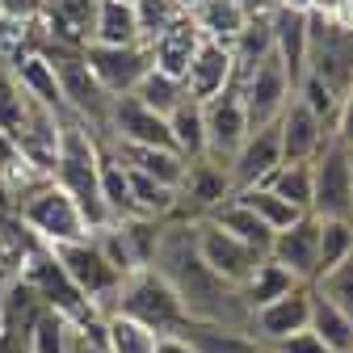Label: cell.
Returning a JSON list of instances; mask_svg holds the SVG:
<instances>
[{"instance_id": "6da1fadb", "label": "cell", "mask_w": 353, "mask_h": 353, "mask_svg": "<svg viewBox=\"0 0 353 353\" xmlns=\"http://www.w3.org/2000/svg\"><path fill=\"white\" fill-rule=\"evenodd\" d=\"M152 270L176 290L185 316L190 320H202V324H232V328H244L248 324V303L236 286L219 282L206 261L198 256V244H194V223L190 219H168L164 232H160V244H156V256H152Z\"/></svg>"}, {"instance_id": "7a4b0ae2", "label": "cell", "mask_w": 353, "mask_h": 353, "mask_svg": "<svg viewBox=\"0 0 353 353\" xmlns=\"http://www.w3.org/2000/svg\"><path fill=\"white\" fill-rule=\"evenodd\" d=\"M110 316H126V320L143 324L156 336H181L185 324H190L176 290L152 270V265H148V270H135L122 282V290H118V299L110 307Z\"/></svg>"}, {"instance_id": "3957f363", "label": "cell", "mask_w": 353, "mask_h": 353, "mask_svg": "<svg viewBox=\"0 0 353 353\" xmlns=\"http://www.w3.org/2000/svg\"><path fill=\"white\" fill-rule=\"evenodd\" d=\"M51 252H55V261H59V270L68 274V282L80 290V299L105 320L126 278L105 261V252L97 248V240H93V236H84V240H76V244H59V248H51Z\"/></svg>"}, {"instance_id": "277c9868", "label": "cell", "mask_w": 353, "mask_h": 353, "mask_svg": "<svg viewBox=\"0 0 353 353\" xmlns=\"http://www.w3.org/2000/svg\"><path fill=\"white\" fill-rule=\"evenodd\" d=\"M17 210H21V223L30 228V236H34V240H42L47 248L76 244V240H84V236H88L84 214L76 210V202H72L55 181L38 185L34 194H26Z\"/></svg>"}, {"instance_id": "5b68a950", "label": "cell", "mask_w": 353, "mask_h": 353, "mask_svg": "<svg viewBox=\"0 0 353 353\" xmlns=\"http://www.w3.org/2000/svg\"><path fill=\"white\" fill-rule=\"evenodd\" d=\"M312 214L353 223V152L341 148L332 135L312 160Z\"/></svg>"}, {"instance_id": "8992f818", "label": "cell", "mask_w": 353, "mask_h": 353, "mask_svg": "<svg viewBox=\"0 0 353 353\" xmlns=\"http://www.w3.org/2000/svg\"><path fill=\"white\" fill-rule=\"evenodd\" d=\"M232 84H236L240 101H244L248 130L278 122V114L286 110V101H290V93H294L290 80H286V72H282V63H278L274 55H265V59L252 63V68H236Z\"/></svg>"}, {"instance_id": "52a82bcc", "label": "cell", "mask_w": 353, "mask_h": 353, "mask_svg": "<svg viewBox=\"0 0 353 353\" xmlns=\"http://www.w3.org/2000/svg\"><path fill=\"white\" fill-rule=\"evenodd\" d=\"M194 244H198V256L206 261V270L219 278V282H228V286H244L252 278V270L265 261V252L248 248L244 240L228 236L223 228H214L210 219H194Z\"/></svg>"}, {"instance_id": "ba28073f", "label": "cell", "mask_w": 353, "mask_h": 353, "mask_svg": "<svg viewBox=\"0 0 353 353\" xmlns=\"http://www.w3.org/2000/svg\"><path fill=\"white\" fill-rule=\"evenodd\" d=\"M88 72L97 76V84L110 97H130L135 84L152 72V51L148 42H135V47H101V42H88L80 51Z\"/></svg>"}, {"instance_id": "9c48e42d", "label": "cell", "mask_w": 353, "mask_h": 353, "mask_svg": "<svg viewBox=\"0 0 353 353\" xmlns=\"http://www.w3.org/2000/svg\"><path fill=\"white\" fill-rule=\"evenodd\" d=\"M307 312H312V286H294L290 294L256 307L248 316V324H244V332L261 349H270V345H278V341H286L294 332H307Z\"/></svg>"}, {"instance_id": "30bf717a", "label": "cell", "mask_w": 353, "mask_h": 353, "mask_svg": "<svg viewBox=\"0 0 353 353\" xmlns=\"http://www.w3.org/2000/svg\"><path fill=\"white\" fill-rule=\"evenodd\" d=\"M232 198V181H228V168L214 164V160H190L185 176L176 185V219H206L214 206H223Z\"/></svg>"}, {"instance_id": "8fae6325", "label": "cell", "mask_w": 353, "mask_h": 353, "mask_svg": "<svg viewBox=\"0 0 353 353\" xmlns=\"http://www.w3.org/2000/svg\"><path fill=\"white\" fill-rule=\"evenodd\" d=\"M278 164H282L278 122L248 130V135H244V143L236 148V156L228 160V181H232V194H244V190H256V185H265V176H270Z\"/></svg>"}, {"instance_id": "7c38bea8", "label": "cell", "mask_w": 353, "mask_h": 353, "mask_svg": "<svg viewBox=\"0 0 353 353\" xmlns=\"http://www.w3.org/2000/svg\"><path fill=\"white\" fill-rule=\"evenodd\" d=\"M202 122H206V160L228 168V160L236 156V148L248 135V114H244V101L236 93V84L202 105Z\"/></svg>"}, {"instance_id": "4fadbf2b", "label": "cell", "mask_w": 353, "mask_h": 353, "mask_svg": "<svg viewBox=\"0 0 353 353\" xmlns=\"http://www.w3.org/2000/svg\"><path fill=\"white\" fill-rule=\"evenodd\" d=\"M232 76H236V59H232V47H223V42H198V51L181 76V88H185V97L206 105L214 101L219 93H228L232 88Z\"/></svg>"}, {"instance_id": "5bb4252c", "label": "cell", "mask_w": 353, "mask_h": 353, "mask_svg": "<svg viewBox=\"0 0 353 353\" xmlns=\"http://www.w3.org/2000/svg\"><path fill=\"white\" fill-rule=\"evenodd\" d=\"M316 248H320V219L316 214H303L299 223H290L286 232H278L270 240V256L274 265H282V270L303 282V286H312L316 282Z\"/></svg>"}, {"instance_id": "9a60e30c", "label": "cell", "mask_w": 353, "mask_h": 353, "mask_svg": "<svg viewBox=\"0 0 353 353\" xmlns=\"http://www.w3.org/2000/svg\"><path fill=\"white\" fill-rule=\"evenodd\" d=\"M328 139V122L316 118L294 93L286 101V110L278 114V143H282V164H303V160H316V152Z\"/></svg>"}, {"instance_id": "2e32d148", "label": "cell", "mask_w": 353, "mask_h": 353, "mask_svg": "<svg viewBox=\"0 0 353 353\" xmlns=\"http://www.w3.org/2000/svg\"><path fill=\"white\" fill-rule=\"evenodd\" d=\"M198 42H202V34H198L194 17H190V13H181L168 30H160L156 38H148L152 68H156V72H164V76H172V80H181V76H185V68H190V59H194V51H198Z\"/></svg>"}, {"instance_id": "e0dca14e", "label": "cell", "mask_w": 353, "mask_h": 353, "mask_svg": "<svg viewBox=\"0 0 353 353\" xmlns=\"http://www.w3.org/2000/svg\"><path fill=\"white\" fill-rule=\"evenodd\" d=\"M274 59L282 63L290 88H299V80L307 76V13L303 9L274 5Z\"/></svg>"}, {"instance_id": "ac0fdd59", "label": "cell", "mask_w": 353, "mask_h": 353, "mask_svg": "<svg viewBox=\"0 0 353 353\" xmlns=\"http://www.w3.org/2000/svg\"><path fill=\"white\" fill-rule=\"evenodd\" d=\"M105 148L114 152V160L126 172H139V176H148V181H156V185H168V190L181 185L185 164H190L181 152H172V148H126V143H105Z\"/></svg>"}, {"instance_id": "d6986e66", "label": "cell", "mask_w": 353, "mask_h": 353, "mask_svg": "<svg viewBox=\"0 0 353 353\" xmlns=\"http://www.w3.org/2000/svg\"><path fill=\"white\" fill-rule=\"evenodd\" d=\"M93 42L101 47H135L143 42V26L130 0H97V17H93Z\"/></svg>"}, {"instance_id": "ffe728a7", "label": "cell", "mask_w": 353, "mask_h": 353, "mask_svg": "<svg viewBox=\"0 0 353 353\" xmlns=\"http://www.w3.org/2000/svg\"><path fill=\"white\" fill-rule=\"evenodd\" d=\"M248 13H252V9H244L240 0H202V5L190 9L198 34H202L206 42H223V47H232V42H236V34L244 30Z\"/></svg>"}, {"instance_id": "44dd1931", "label": "cell", "mask_w": 353, "mask_h": 353, "mask_svg": "<svg viewBox=\"0 0 353 353\" xmlns=\"http://www.w3.org/2000/svg\"><path fill=\"white\" fill-rule=\"evenodd\" d=\"M265 55H274V5L252 9L248 21H244V30H240L236 42H232L236 68H252V63H261Z\"/></svg>"}, {"instance_id": "7402d4cb", "label": "cell", "mask_w": 353, "mask_h": 353, "mask_svg": "<svg viewBox=\"0 0 353 353\" xmlns=\"http://www.w3.org/2000/svg\"><path fill=\"white\" fill-rule=\"evenodd\" d=\"M194 353H265L244 328H232V324H202V320H190L185 332Z\"/></svg>"}, {"instance_id": "603a6c76", "label": "cell", "mask_w": 353, "mask_h": 353, "mask_svg": "<svg viewBox=\"0 0 353 353\" xmlns=\"http://www.w3.org/2000/svg\"><path fill=\"white\" fill-rule=\"evenodd\" d=\"M206 219H210L214 228H223L228 236L244 240L248 248H256V252H270V240H274V236H270V228H265V223H261V219H256V214H252V210H248V206L236 198V194H232L223 206H214Z\"/></svg>"}, {"instance_id": "cb8c5ba5", "label": "cell", "mask_w": 353, "mask_h": 353, "mask_svg": "<svg viewBox=\"0 0 353 353\" xmlns=\"http://www.w3.org/2000/svg\"><path fill=\"white\" fill-rule=\"evenodd\" d=\"M307 332H316L332 353H353V320L312 286V312H307Z\"/></svg>"}, {"instance_id": "d4e9b609", "label": "cell", "mask_w": 353, "mask_h": 353, "mask_svg": "<svg viewBox=\"0 0 353 353\" xmlns=\"http://www.w3.org/2000/svg\"><path fill=\"white\" fill-rule=\"evenodd\" d=\"M168 135H172V148L181 152L185 160H202V156H206V122H202V105L185 97L181 105L168 114Z\"/></svg>"}, {"instance_id": "484cf974", "label": "cell", "mask_w": 353, "mask_h": 353, "mask_svg": "<svg viewBox=\"0 0 353 353\" xmlns=\"http://www.w3.org/2000/svg\"><path fill=\"white\" fill-rule=\"evenodd\" d=\"M294 286H303V282H294L282 265H274L270 256H265L256 270H252V278L240 286V294H244V303H248V316L256 312V307H265V303H274V299H282V294H290Z\"/></svg>"}, {"instance_id": "4316f807", "label": "cell", "mask_w": 353, "mask_h": 353, "mask_svg": "<svg viewBox=\"0 0 353 353\" xmlns=\"http://www.w3.org/2000/svg\"><path fill=\"white\" fill-rule=\"evenodd\" d=\"M265 190L278 194L282 202H290L294 210L312 214V160H303V164H278L270 176H265Z\"/></svg>"}, {"instance_id": "83f0119b", "label": "cell", "mask_w": 353, "mask_h": 353, "mask_svg": "<svg viewBox=\"0 0 353 353\" xmlns=\"http://www.w3.org/2000/svg\"><path fill=\"white\" fill-rule=\"evenodd\" d=\"M353 256V223L349 219H320V248H316V282Z\"/></svg>"}, {"instance_id": "f1b7e54d", "label": "cell", "mask_w": 353, "mask_h": 353, "mask_svg": "<svg viewBox=\"0 0 353 353\" xmlns=\"http://www.w3.org/2000/svg\"><path fill=\"white\" fill-rule=\"evenodd\" d=\"M130 97H135L139 105H148L152 114L168 118L176 105L185 101V88H181V80H172V76H164V72H156V68H152V72L135 84V93H130Z\"/></svg>"}, {"instance_id": "f546056e", "label": "cell", "mask_w": 353, "mask_h": 353, "mask_svg": "<svg viewBox=\"0 0 353 353\" xmlns=\"http://www.w3.org/2000/svg\"><path fill=\"white\" fill-rule=\"evenodd\" d=\"M265 228H270V236H278V232H286L290 223H299L303 219V210H294L290 202H282L278 194H270L265 185H256V190H244V194H236Z\"/></svg>"}, {"instance_id": "4dcf8cb0", "label": "cell", "mask_w": 353, "mask_h": 353, "mask_svg": "<svg viewBox=\"0 0 353 353\" xmlns=\"http://www.w3.org/2000/svg\"><path fill=\"white\" fill-rule=\"evenodd\" d=\"M156 332L126 316H105V349L110 353H156Z\"/></svg>"}, {"instance_id": "1f68e13d", "label": "cell", "mask_w": 353, "mask_h": 353, "mask_svg": "<svg viewBox=\"0 0 353 353\" xmlns=\"http://www.w3.org/2000/svg\"><path fill=\"white\" fill-rule=\"evenodd\" d=\"M72 320H63L59 312H42L38 324L30 328V353H68L72 345Z\"/></svg>"}, {"instance_id": "d6a6232c", "label": "cell", "mask_w": 353, "mask_h": 353, "mask_svg": "<svg viewBox=\"0 0 353 353\" xmlns=\"http://www.w3.org/2000/svg\"><path fill=\"white\" fill-rule=\"evenodd\" d=\"M312 286H316L332 307H336V312H345V316L353 320V256H349V261H341L336 270H328V274H324L320 282H312Z\"/></svg>"}, {"instance_id": "836d02e7", "label": "cell", "mask_w": 353, "mask_h": 353, "mask_svg": "<svg viewBox=\"0 0 353 353\" xmlns=\"http://www.w3.org/2000/svg\"><path fill=\"white\" fill-rule=\"evenodd\" d=\"M130 5H135V13H139L143 42H148V38H156L160 30H168L176 17L185 13V9H181V0H130Z\"/></svg>"}, {"instance_id": "e575fe53", "label": "cell", "mask_w": 353, "mask_h": 353, "mask_svg": "<svg viewBox=\"0 0 353 353\" xmlns=\"http://www.w3.org/2000/svg\"><path fill=\"white\" fill-rule=\"evenodd\" d=\"M332 139L341 143V148H349L353 152V80H349V88L341 93V105H336V118H332Z\"/></svg>"}, {"instance_id": "d590c367", "label": "cell", "mask_w": 353, "mask_h": 353, "mask_svg": "<svg viewBox=\"0 0 353 353\" xmlns=\"http://www.w3.org/2000/svg\"><path fill=\"white\" fill-rule=\"evenodd\" d=\"M42 17V0H0V26H30Z\"/></svg>"}, {"instance_id": "8d00e7d4", "label": "cell", "mask_w": 353, "mask_h": 353, "mask_svg": "<svg viewBox=\"0 0 353 353\" xmlns=\"http://www.w3.org/2000/svg\"><path fill=\"white\" fill-rule=\"evenodd\" d=\"M265 353H332L316 332H294V336H286V341H278V345H270Z\"/></svg>"}, {"instance_id": "74e56055", "label": "cell", "mask_w": 353, "mask_h": 353, "mask_svg": "<svg viewBox=\"0 0 353 353\" xmlns=\"http://www.w3.org/2000/svg\"><path fill=\"white\" fill-rule=\"evenodd\" d=\"M156 353H194L185 336H160L156 341Z\"/></svg>"}, {"instance_id": "f35d334b", "label": "cell", "mask_w": 353, "mask_h": 353, "mask_svg": "<svg viewBox=\"0 0 353 353\" xmlns=\"http://www.w3.org/2000/svg\"><path fill=\"white\" fill-rule=\"evenodd\" d=\"M194 5H202V0H181V9H185V13H190Z\"/></svg>"}]
</instances>
